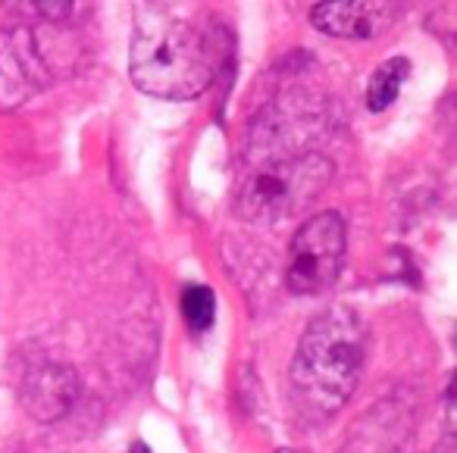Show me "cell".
<instances>
[{
    "label": "cell",
    "mask_w": 457,
    "mask_h": 453,
    "mask_svg": "<svg viewBox=\"0 0 457 453\" xmlns=\"http://www.w3.org/2000/svg\"><path fill=\"white\" fill-rule=\"evenodd\" d=\"M332 178V160L307 144V132L279 110L261 116L236 188V213L248 222H279L301 213Z\"/></svg>",
    "instance_id": "cell-1"
},
{
    "label": "cell",
    "mask_w": 457,
    "mask_h": 453,
    "mask_svg": "<svg viewBox=\"0 0 457 453\" xmlns=\"http://www.w3.org/2000/svg\"><path fill=\"white\" fill-rule=\"evenodd\" d=\"M367 363V325L351 307H332L307 322L292 359L295 400L311 416L348 403Z\"/></svg>",
    "instance_id": "cell-2"
},
{
    "label": "cell",
    "mask_w": 457,
    "mask_h": 453,
    "mask_svg": "<svg viewBox=\"0 0 457 453\" xmlns=\"http://www.w3.org/2000/svg\"><path fill=\"white\" fill-rule=\"evenodd\" d=\"M216 51L191 22L154 16L138 26L129 47V76L138 91L160 101H195L216 76Z\"/></svg>",
    "instance_id": "cell-3"
},
{
    "label": "cell",
    "mask_w": 457,
    "mask_h": 453,
    "mask_svg": "<svg viewBox=\"0 0 457 453\" xmlns=\"http://www.w3.org/2000/svg\"><path fill=\"white\" fill-rule=\"evenodd\" d=\"M76 51L57 26L0 32V110H16L51 88L72 66Z\"/></svg>",
    "instance_id": "cell-4"
},
{
    "label": "cell",
    "mask_w": 457,
    "mask_h": 453,
    "mask_svg": "<svg viewBox=\"0 0 457 453\" xmlns=\"http://www.w3.org/2000/svg\"><path fill=\"white\" fill-rule=\"evenodd\" d=\"M345 263V222L326 210L301 222L288 247L286 284L295 294H320L338 278Z\"/></svg>",
    "instance_id": "cell-5"
},
{
    "label": "cell",
    "mask_w": 457,
    "mask_h": 453,
    "mask_svg": "<svg viewBox=\"0 0 457 453\" xmlns=\"http://www.w3.org/2000/svg\"><path fill=\"white\" fill-rule=\"evenodd\" d=\"M79 391H82V384H79V375L72 366L41 363L26 375V382H22V388H20V397H22V407H26V413L32 416V419L54 422L70 413Z\"/></svg>",
    "instance_id": "cell-6"
},
{
    "label": "cell",
    "mask_w": 457,
    "mask_h": 453,
    "mask_svg": "<svg viewBox=\"0 0 457 453\" xmlns=\"http://www.w3.org/2000/svg\"><path fill=\"white\" fill-rule=\"evenodd\" d=\"M311 22L326 35L336 38H373L386 22V7L376 4H354V0H326L313 4Z\"/></svg>",
    "instance_id": "cell-7"
},
{
    "label": "cell",
    "mask_w": 457,
    "mask_h": 453,
    "mask_svg": "<svg viewBox=\"0 0 457 453\" xmlns=\"http://www.w3.org/2000/svg\"><path fill=\"white\" fill-rule=\"evenodd\" d=\"M411 78V60L407 57H388L379 70L370 76L367 85V107L373 113H382L388 110L401 95V85Z\"/></svg>",
    "instance_id": "cell-8"
},
{
    "label": "cell",
    "mask_w": 457,
    "mask_h": 453,
    "mask_svg": "<svg viewBox=\"0 0 457 453\" xmlns=\"http://www.w3.org/2000/svg\"><path fill=\"white\" fill-rule=\"evenodd\" d=\"M179 307H182L185 325L195 334L207 332L216 319V294L207 284H185L182 294H179Z\"/></svg>",
    "instance_id": "cell-9"
},
{
    "label": "cell",
    "mask_w": 457,
    "mask_h": 453,
    "mask_svg": "<svg viewBox=\"0 0 457 453\" xmlns=\"http://www.w3.org/2000/svg\"><path fill=\"white\" fill-rule=\"evenodd\" d=\"M129 453H151V450H147V444H145V441H135V444L129 447Z\"/></svg>",
    "instance_id": "cell-10"
},
{
    "label": "cell",
    "mask_w": 457,
    "mask_h": 453,
    "mask_svg": "<svg viewBox=\"0 0 457 453\" xmlns=\"http://www.w3.org/2000/svg\"><path fill=\"white\" fill-rule=\"evenodd\" d=\"M276 453H295V450H288V447H282V450H276Z\"/></svg>",
    "instance_id": "cell-11"
}]
</instances>
